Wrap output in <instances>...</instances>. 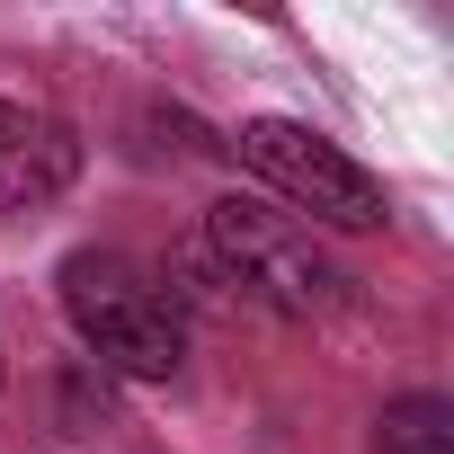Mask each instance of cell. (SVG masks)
I'll return each mask as SVG.
<instances>
[{
	"mask_svg": "<svg viewBox=\"0 0 454 454\" xmlns=\"http://www.w3.org/2000/svg\"><path fill=\"white\" fill-rule=\"evenodd\" d=\"M63 312L72 330L90 339V356L107 374H134V383H169L178 356H187V321H178V294L125 259V250H72L63 259Z\"/></svg>",
	"mask_w": 454,
	"mask_h": 454,
	"instance_id": "obj_1",
	"label": "cell"
},
{
	"mask_svg": "<svg viewBox=\"0 0 454 454\" xmlns=\"http://www.w3.org/2000/svg\"><path fill=\"white\" fill-rule=\"evenodd\" d=\"M205 250H214V268L232 277L250 303H268V312H286V321H321V312H339V294H348V277L321 259V241L303 232L294 214L259 205V196H223V205L205 214Z\"/></svg>",
	"mask_w": 454,
	"mask_h": 454,
	"instance_id": "obj_2",
	"label": "cell"
},
{
	"mask_svg": "<svg viewBox=\"0 0 454 454\" xmlns=\"http://www.w3.org/2000/svg\"><path fill=\"white\" fill-rule=\"evenodd\" d=\"M232 152H241V169H259L294 214L330 223V232H374V223H383V178H374L356 152H339L330 134L294 125V116H250V125L232 134Z\"/></svg>",
	"mask_w": 454,
	"mask_h": 454,
	"instance_id": "obj_3",
	"label": "cell"
},
{
	"mask_svg": "<svg viewBox=\"0 0 454 454\" xmlns=\"http://www.w3.org/2000/svg\"><path fill=\"white\" fill-rule=\"evenodd\" d=\"M81 178V134L27 98H0V214H36Z\"/></svg>",
	"mask_w": 454,
	"mask_h": 454,
	"instance_id": "obj_4",
	"label": "cell"
},
{
	"mask_svg": "<svg viewBox=\"0 0 454 454\" xmlns=\"http://www.w3.org/2000/svg\"><path fill=\"white\" fill-rule=\"evenodd\" d=\"M374 454H454V410L436 392H410L374 419Z\"/></svg>",
	"mask_w": 454,
	"mask_h": 454,
	"instance_id": "obj_5",
	"label": "cell"
}]
</instances>
